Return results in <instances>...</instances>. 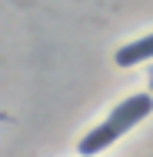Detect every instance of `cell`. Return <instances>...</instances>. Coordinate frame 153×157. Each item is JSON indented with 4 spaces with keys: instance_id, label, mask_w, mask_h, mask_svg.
Segmentation results:
<instances>
[{
    "instance_id": "2",
    "label": "cell",
    "mask_w": 153,
    "mask_h": 157,
    "mask_svg": "<svg viewBox=\"0 0 153 157\" xmlns=\"http://www.w3.org/2000/svg\"><path fill=\"white\" fill-rule=\"evenodd\" d=\"M150 57H153V33H147V37H140V40H133V44L117 50V63L120 67H133V63L150 60Z\"/></svg>"
},
{
    "instance_id": "1",
    "label": "cell",
    "mask_w": 153,
    "mask_h": 157,
    "mask_svg": "<svg viewBox=\"0 0 153 157\" xmlns=\"http://www.w3.org/2000/svg\"><path fill=\"white\" fill-rule=\"evenodd\" d=\"M150 110H153V100H150L147 94L126 97L123 104H117V107L110 110V117H107L100 127H93L90 134H83V140H80V154H83V157L100 154V151H103V147H110L120 134H126L133 124H140Z\"/></svg>"
}]
</instances>
